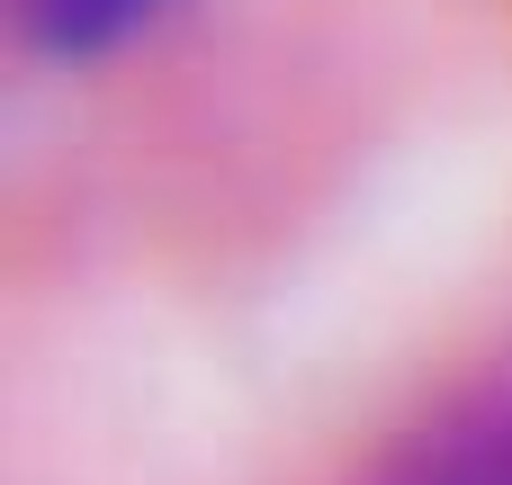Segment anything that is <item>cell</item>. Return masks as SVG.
Listing matches in <instances>:
<instances>
[{
	"label": "cell",
	"mask_w": 512,
	"mask_h": 485,
	"mask_svg": "<svg viewBox=\"0 0 512 485\" xmlns=\"http://www.w3.org/2000/svg\"><path fill=\"white\" fill-rule=\"evenodd\" d=\"M162 0H27V27L54 45V54H90V45H117L135 18H153Z\"/></svg>",
	"instance_id": "6da1fadb"
}]
</instances>
